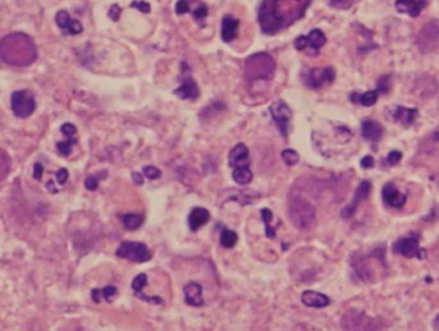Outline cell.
Returning <instances> with one entry per match:
<instances>
[{
  "mask_svg": "<svg viewBox=\"0 0 439 331\" xmlns=\"http://www.w3.org/2000/svg\"><path fill=\"white\" fill-rule=\"evenodd\" d=\"M312 0H263L258 21L265 35H275L304 17Z\"/></svg>",
  "mask_w": 439,
  "mask_h": 331,
  "instance_id": "cell-1",
  "label": "cell"
},
{
  "mask_svg": "<svg viewBox=\"0 0 439 331\" xmlns=\"http://www.w3.org/2000/svg\"><path fill=\"white\" fill-rule=\"evenodd\" d=\"M294 46H295V49H298V50H305V49L308 48L307 36H304V35L298 36V38L295 39V41H294Z\"/></svg>",
  "mask_w": 439,
  "mask_h": 331,
  "instance_id": "cell-41",
  "label": "cell"
},
{
  "mask_svg": "<svg viewBox=\"0 0 439 331\" xmlns=\"http://www.w3.org/2000/svg\"><path fill=\"white\" fill-rule=\"evenodd\" d=\"M287 211H289V218L291 223L299 230L309 228L316 219V210L313 205L300 196H291Z\"/></svg>",
  "mask_w": 439,
  "mask_h": 331,
  "instance_id": "cell-4",
  "label": "cell"
},
{
  "mask_svg": "<svg viewBox=\"0 0 439 331\" xmlns=\"http://www.w3.org/2000/svg\"><path fill=\"white\" fill-rule=\"evenodd\" d=\"M174 94L181 99H196L200 95V89L196 81L190 75H187L182 80L181 87L174 90Z\"/></svg>",
  "mask_w": 439,
  "mask_h": 331,
  "instance_id": "cell-16",
  "label": "cell"
},
{
  "mask_svg": "<svg viewBox=\"0 0 439 331\" xmlns=\"http://www.w3.org/2000/svg\"><path fill=\"white\" fill-rule=\"evenodd\" d=\"M433 138L435 139V141H438V142H439V132H435V133H434Z\"/></svg>",
  "mask_w": 439,
  "mask_h": 331,
  "instance_id": "cell-51",
  "label": "cell"
},
{
  "mask_svg": "<svg viewBox=\"0 0 439 331\" xmlns=\"http://www.w3.org/2000/svg\"><path fill=\"white\" fill-rule=\"evenodd\" d=\"M106 177H107V170L101 172V173L98 174H90V176H88L85 178V183H84L86 190L95 191L98 188V186H99V181H101V179H104Z\"/></svg>",
  "mask_w": 439,
  "mask_h": 331,
  "instance_id": "cell-29",
  "label": "cell"
},
{
  "mask_svg": "<svg viewBox=\"0 0 439 331\" xmlns=\"http://www.w3.org/2000/svg\"><path fill=\"white\" fill-rule=\"evenodd\" d=\"M393 251L397 254H401L405 258H413V256H419L420 246H419V237L410 236V237H401L397 240L396 244L393 246Z\"/></svg>",
  "mask_w": 439,
  "mask_h": 331,
  "instance_id": "cell-10",
  "label": "cell"
},
{
  "mask_svg": "<svg viewBox=\"0 0 439 331\" xmlns=\"http://www.w3.org/2000/svg\"><path fill=\"white\" fill-rule=\"evenodd\" d=\"M56 23L65 35H79L83 32V25L78 20L70 17L66 11H60L56 15Z\"/></svg>",
  "mask_w": 439,
  "mask_h": 331,
  "instance_id": "cell-11",
  "label": "cell"
},
{
  "mask_svg": "<svg viewBox=\"0 0 439 331\" xmlns=\"http://www.w3.org/2000/svg\"><path fill=\"white\" fill-rule=\"evenodd\" d=\"M373 164H375V161H373L372 156H370V155L365 156V157L361 160L362 169H370V168L373 167Z\"/></svg>",
  "mask_w": 439,
  "mask_h": 331,
  "instance_id": "cell-46",
  "label": "cell"
},
{
  "mask_svg": "<svg viewBox=\"0 0 439 331\" xmlns=\"http://www.w3.org/2000/svg\"><path fill=\"white\" fill-rule=\"evenodd\" d=\"M184 300L191 307H202L205 304L202 298V288L196 283H188L183 289Z\"/></svg>",
  "mask_w": 439,
  "mask_h": 331,
  "instance_id": "cell-17",
  "label": "cell"
},
{
  "mask_svg": "<svg viewBox=\"0 0 439 331\" xmlns=\"http://www.w3.org/2000/svg\"><path fill=\"white\" fill-rule=\"evenodd\" d=\"M401 158H402V152H399V151H392V152L388 155L387 162L391 165V167H394V165H397L399 161H401Z\"/></svg>",
  "mask_w": 439,
  "mask_h": 331,
  "instance_id": "cell-40",
  "label": "cell"
},
{
  "mask_svg": "<svg viewBox=\"0 0 439 331\" xmlns=\"http://www.w3.org/2000/svg\"><path fill=\"white\" fill-rule=\"evenodd\" d=\"M417 113L419 111L416 108L397 106L394 107V111L392 113V119L396 123H399V124L407 127V125L412 124L413 121H415V119L417 118Z\"/></svg>",
  "mask_w": 439,
  "mask_h": 331,
  "instance_id": "cell-20",
  "label": "cell"
},
{
  "mask_svg": "<svg viewBox=\"0 0 439 331\" xmlns=\"http://www.w3.org/2000/svg\"><path fill=\"white\" fill-rule=\"evenodd\" d=\"M370 193H371V183L370 182L368 181L361 182V185L357 187L353 200H352V201H350L349 204H348L347 206H345L344 209L342 210L343 218H350V216L353 215L359 202L367 199L368 196H370Z\"/></svg>",
  "mask_w": 439,
  "mask_h": 331,
  "instance_id": "cell-12",
  "label": "cell"
},
{
  "mask_svg": "<svg viewBox=\"0 0 439 331\" xmlns=\"http://www.w3.org/2000/svg\"><path fill=\"white\" fill-rule=\"evenodd\" d=\"M433 327H434V330H439V314L435 317V318H434Z\"/></svg>",
  "mask_w": 439,
  "mask_h": 331,
  "instance_id": "cell-50",
  "label": "cell"
},
{
  "mask_svg": "<svg viewBox=\"0 0 439 331\" xmlns=\"http://www.w3.org/2000/svg\"><path fill=\"white\" fill-rule=\"evenodd\" d=\"M335 70L333 67H316L303 72V81L310 89H318L335 80Z\"/></svg>",
  "mask_w": 439,
  "mask_h": 331,
  "instance_id": "cell-8",
  "label": "cell"
},
{
  "mask_svg": "<svg viewBox=\"0 0 439 331\" xmlns=\"http://www.w3.org/2000/svg\"><path fill=\"white\" fill-rule=\"evenodd\" d=\"M46 187H48V190L50 191V192H53V193H57L58 192V190L57 188H54V182H48V185H46Z\"/></svg>",
  "mask_w": 439,
  "mask_h": 331,
  "instance_id": "cell-49",
  "label": "cell"
},
{
  "mask_svg": "<svg viewBox=\"0 0 439 331\" xmlns=\"http://www.w3.org/2000/svg\"><path fill=\"white\" fill-rule=\"evenodd\" d=\"M135 295H137L139 299L146 300V302L151 303V304H161V303H162V300H161L158 297H147V295H143V294L141 293H135Z\"/></svg>",
  "mask_w": 439,
  "mask_h": 331,
  "instance_id": "cell-44",
  "label": "cell"
},
{
  "mask_svg": "<svg viewBox=\"0 0 439 331\" xmlns=\"http://www.w3.org/2000/svg\"><path fill=\"white\" fill-rule=\"evenodd\" d=\"M120 15H121V9H120V7L119 6H112L111 8H109V12H108V17L111 18V20H114V21H119V18H120Z\"/></svg>",
  "mask_w": 439,
  "mask_h": 331,
  "instance_id": "cell-45",
  "label": "cell"
},
{
  "mask_svg": "<svg viewBox=\"0 0 439 331\" xmlns=\"http://www.w3.org/2000/svg\"><path fill=\"white\" fill-rule=\"evenodd\" d=\"M116 255L135 263H146L152 259V253L147 245L138 241H124L119 246Z\"/></svg>",
  "mask_w": 439,
  "mask_h": 331,
  "instance_id": "cell-5",
  "label": "cell"
},
{
  "mask_svg": "<svg viewBox=\"0 0 439 331\" xmlns=\"http://www.w3.org/2000/svg\"><path fill=\"white\" fill-rule=\"evenodd\" d=\"M121 219H123V223L124 226H125V228L130 231H134L137 230V228L141 227V226L143 225V220H144L143 215H141V214H133V213L124 214Z\"/></svg>",
  "mask_w": 439,
  "mask_h": 331,
  "instance_id": "cell-27",
  "label": "cell"
},
{
  "mask_svg": "<svg viewBox=\"0 0 439 331\" xmlns=\"http://www.w3.org/2000/svg\"><path fill=\"white\" fill-rule=\"evenodd\" d=\"M147 285V276L144 273L138 274L132 283V289L134 293H139V291L143 290L144 286Z\"/></svg>",
  "mask_w": 439,
  "mask_h": 331,
  "instance_id": "cell-35",
  "label": "cell"
},
{
  "mask_svg": "<svg viewBox=\"0 0 439 331\" xmlns=\"http://www.w3.org/2000/svg\"><path fill=\"white\" fill-rule=\"evenodd\" d=\"M382 200H384V202L388 206L399 209V207H402L405 205L406 200H407V196L405 193L399 192L394 187L393 183H387L382 187Z\"/></svg>",
  "mask_w": 439,
  "mask_h": 331,
  "instance_id": "cell-15",
  "label": "cell"
},
{
  "mask_svg": "<svg viewBox=\"0 0 439 331\" xmlns=\"http://www.w3.org/2000/svg\"><path fill=\"white\" fill-rule=\"evenodd\" d=\"M238 26H240V22L237 18L232 17V16H226L223 18V22H222V39H223V41L231 43L235 40L237 36Z\"/></svg>",
  "mask_w": 439,
  "mask_h": 331,
  "instance_id": "cell-22",
  "label": "cell"
},
{
  "mask_svg": "<svg viewBox=\"0 0 439 331\" xmlns=\"http://www.w3.org/2000/svg\"><path fill=\"white\" fill-rule=\"evenodd\" d=\"M250 155L246 144L238 143L230 151L228 155V165L233 169L240 167H249Z\"/></svg>",
  "mask_w": 439,
  "mask_h": 331,
  "instance_id": "cell-13",
  "label": "cell"
},
{
  "mask_svg": "<svg viewBox=\"0 0 439 331\" xmlns=\"http://www.w3.org/2000/svg\"><path fill=\"white\" fill-rule=\"evenodd\" d=\"M361 129L362 137L371 142H379L384 136V128L377 121L365 120L362 123Z\"/></svg>",
  "mask_w": 439,
  "mask_h": 331,
  "instance_id": "cell-19",
  "label": "cell"
},
{
  "mask_svg": "<svg viewBox=\"0 0 439 331\" xmlns=\"http://www.w3.org/2000/svg\"><path fill=\"white\" fill-rule=\"evenodd\" d=\"M232 178L237 185L246 186L249 185L250 182L253 181V172L250 170L249 167L236 168V169L233 170Z\"/></svg>",
  "mask_w": 439,
  "mask_h": 331,
  "instance_id": "cell-26",
  "label": "cell"
},
{
  "mask_svg": "<svg viewBox=\"0 0 439 331\" xmlns=\"http://www.w3.org/2000/svg\"><path fill=\"white\" fill-rule=\"evenodd\" d=\"M428 6V0H397L396 9L402 13L408 15L410 17H417Z\"/></svg>",
  "mask_w": 439,
  "mask_h": 331,
  "instance_id": "cell-14",
  "label": "cell"
},
{
  "mask_svg": "<svg viewBox=\"0 0 439 331\" xmlns=\"http://www.w3.org/2000/svg\"><path fill=\"white\" fill-rule=\"evenodd\" d=\"M269 113L272 115L273 121L276 123V127L279 128L280 133L284 137H287L289 123H290L291 116H293L290 107L287 106L284 101H277L270 104Z\"/></svg>",
  "mask_w": 439,
  "mask_h": 331,
  "instance_id": "cell-9",
  "label": "cell"
},
{
  "mask_svg": "<svg viewBox=\"0 0 439 331\" xmlns=\"http://www.w3.org/2000/svg\"><path fill=\"white\" fill-rule=\"evenodd\" d=\"M43 172H44L43 165H41L40 162H36V164L34 165V178L36 179V181H40L41 177H43Z\"/></svg>",
  "mask_w": 439,
  "mask_h": 331,
  "instance_id": "cell-47",
  "label": "cell"
},
{
  "mask_svg": "<svg viewBox=\"0 0 439 331\" xmlns=\"http://www.w3.org/2000/svg\"><path fill=\"white\" fill-rule=\"evenodd\" d=\"M130 7L138 9V11L142 12V13H149V11H151V6H149L147 2H144V0H134V2L130 4Z\"/></svg>",
  "mask_w": 439,
  "mask_h": 331,
  "instance_id": "cell-39",
  "label": "cell"
},
{
  "mask_svg": "<svg viewBox=\"0 0 439 331\" xmlns=\"http://www.w3.org/2000/svg\"><path fill=\"white\" fill-rule=\"evenodd\" d=\"M143 174L146 178L151 179V181H155L161 177V170L158 168L152 167V165H147L143 168Z\"/></svg>",
  "mask_w": 439,
  "mask_h": 331,
  "instance_id": "cell-36",
  "label": "cell"
},
{
  "mask_svg": "<svg viewBox=\"0 0 439 331\" xmlns=\"http://www.w3.org/2000/svg\"><path fill=\"white\" fill-rule=\"evenodd\" d=\"M76 142H78V138H76V137H74V138H69L67 141H65V142H58L57 150L60 151L61 155L69 156L70 152H71V150H72V147L76 144Z\"/></svg>",
  "mask_w": 439,
  "mask_h": 331,
  "instance_id": "cell-32",
  "label": "cell"
},
{
  "mask_svg": "<svg viewBox=\"0 0 439 331\" xmlns=\"http://www.w3.org/2000/svg\"><path fill=\"white\" fill-rule=\"evenodd\" d=\"M276 62L270 54L265 52H259L250 56L245 61V76L247 80H269L275 74Z\"/></svg>",
  "mask_w": 439,
  "mask_h": 331,
  "instance_id": "cell-3",
  "label": "cell"
},
{
  "mask_svg": "<svg viewBox=\"0 0 439 331\" xmlns=\"http://www.w3.org/2000/svg\"><path fill=\"white\" fill-rule=\"evenodd\" d=\"M12 111L17 118L26 119L31 116L36 107L35 97L32 92L27 89L16 90L11 95Z\"/></svg>",
  "mask_w": 439,
  "mask_h": 331,
  "instance_id": "cell-6",
  "label": "cell"
},
{
  "mask_svg": "<svg viewBox=\"0 0 439 331\" xmlns=\"http://www.w3.org/2000/svg\"><path fill=\"white\" fill-rule=\"evenodd\" d=\"M377 98H379V92L377 90H368V92L362 93V94L357 92L350 94V101L365 107L373 106L377 102Z\"/></svg>",
  "mask_w": 439,
  "mask_h": 331,
  "instance_id": "cell-23",
  "label": "cell"
},
{
  "mask_svg": "<svg viewBox=\"0 0 439 331\" xmlns=\"http://www.w3.org/2000/svg\"><path fill=\"white\" fill-rule=\"evenodd\" d=\"M175 12H177V15L179 16L191 12L190 0H178L177 4H175Z\"/></svg>",
  "mask_w": 439,
  "mask_h": 331,
  "instance_id": "cell-37",
  "label": "cell"
},
{
  "mask_svg": "<svg viewBox=\"0 0 439 331\" xmlns=\"http://www.w3.org/2000/svg\"><path fill=\"white\" fill-rule=\"evenodd\" d=\"M56 179H57V182L61 186H64L67 182V179H69V170L65 169V168L58 170L57 173H56Z\"/></svg>",
  "mask_w": 439,
  "mask_h": 331,
  "instance_id": "cell-42",
  "label": "cell"
},
{
  "mask_svg": "<svg viewBox=\"0 0 439 331\" xmlns=\"http://www.w3.org/2000/svg\"><path fill=\"white\" fill-rule=\"evenodd\" d=\"M0 57L11 66H30L37 58L36 45L29 35L23 32L9 34L0 43Z\"/></svg>",
  "mask_w": 439,
  "mask_h": 331,
  "instance_id": "cell-2",
  "label": "cell"
},
{
  "mask_svg": "<svg viewBox=\"0 0 439 331\" xmlns=\"http://www.w3.org/2000/svg\"><path fill=\"white\" fill-rule=\"evenodd\" d=\"M132 179H133V182H134V185H138V186L143 185V176L139 173H137V172H134V173L132 174Z\"/></svg>",
  "mask_w": 439,
  "mask_h": 331,
  "instance_id": "cell-48",
  "label": "cell"
},
{
  "mask_svg": "<svg viewBox=\"0 0 439 331\" xmlns=\"http://www.w3.org/2000/svg\"><path fill=\"white\" fill-rule=\"evenodd\" d=\"M302 302L303 304L310 307V308H324L331 303L327 295L313 290H305L302 294Z\"/></svg>",
  "mask_w": 439,
  "mask_h": 331,
  "instance_id": "cell-18",
  "label": "cell"
},
{
  "mask_svg": "<svg viewBox=\"0 0 439 331\" xmlns=\"http://www.w3.org/2000/svg\"><path fill=\"white\" fill-rule=\"evenodd\" d=\"M260 214H261V219H263V222H264L265 225V235H267L268 239H275L276 232L275 230L270 227V220H272L273 218L272 211H270L269 209H263V210L260 211Z\"/></svg>",
  "mask_w": 439,
  "mask_h": 331,
  "instance_id": "cell-30",
  "label": "cell"
},
{
  "mask_svg": "<svg viewBox=\"0 0 439 331\" xmlns=\"http://www.w3.org/2000/svg\"><path fill=\"white\" fill-rule=\"evenodd\" d=\"M391 76L389 75H384L381 76V78L377 80V84H376V90L379 93H388L389 90H391Z\"/></svg>",
  "mask_w": 439,
  "mask_h": 331,
  "instance_id": "cell-33",
  "label": "cell"
},
{
  "mask_svg": "<svg viewBox=\"0 0 439 331\" xmlns=\"http://www.w3.org/2000/svg\"><path fill=\"white\" fill-rule=\"evenodd\" d=\"M308 39V46L313 50L318 52L319 49L326 44V35L323 34V31H321L319 29H314L307 35Z\"/></svg>",
  "mask_w": 439,
  "mask_h": 331,
  "instance_id": "cell-25",
  "label": "cell"
},
{
  "mask_svg": "<svg viewBox=\"0 0 439 331\" xmlns=\"http://www.w3.org/2000/svg\"><path fill=\"white\" fill-rule=\"evenodd\" d=\"M192 15H193V17H195L196 21H198V22H202V21H204L205 18L207 17V15H209V12H207V7L202 3H198V6L196 7L195 9H193Z\"/></svg>",
  "mask_w": 439,
  "mask_h": 331,
  "instance_id": "cell-34",
  "label": "cell"
},
{
  "mask_svg": "<svg viewBox=\"0 0 439 331\" xmlns=\"http://www.w3.org/2000/svg\"><path fill=\"white\" fill-rule=\"evenodd\" d=\"M61 132L64 133L67 138H72V137H76L78 134V128L75 127L71 123H65L62 127H61Z\"/></svg>",
  "mask_w": 439,
  "mask_h": 331,
  "instance_id": "cell-38",
  "label": "cell"
},
{
  "mask_svg": "<svg viewBox=\"0 0 439 331\" xmlns=\"http://www.w3.org/2000/svg\"><path fill=\"white\" fill-rule=\"evenodd\" d=\"M238 241V236L235 231L224 230L221 234V245L223 248L232 249Z\"/></svg>",
  "mask_w": 439,
  "mask_h": 331,
  "instance_id": "cell-28",
  "label": "cell"
},
{
  "mask_svg": "<svg viewBox=\"0 0 439 331\" xmlns=\"http://www.w3.org/2000/svg\"><path fill=\"white\" fill-rule=\"evenodd\" d=\"M281 157L284 160V162L289 167H294L299 162V153L295 150H291V148H287L281 152Z\"/></svg>",
  "mask_w": 439,
  "mask_h": 331,
  "instance_id": "cell-31",
  "label": "cell"
},
{
  "mask_svg": "<svg viewBox=\"0 0 439 331\" xmlns=\"http://www.w3.org/2000/svg\"><path fill=\"white\" fill-rule=\"evenodd\" d=\"M416 45L421 53H430L435 50L439 45V22L430 21L425 25L419 32L416 39Z\"/></svg>",
  "mask_w": 439,
  "mask_h": 331,
  "instance_id": "cell-7",
  "label": "cell"
},
{
  "mask_svg": "<svg viewBox=\"0 0 439 331\" xmlns=\"http://www.w3.org/2000/svg\"><path fill=\"white\" fill-rule=\"evenodd\" d=\"M210 220V211L205 207L197 206L193 207L192 211L190 213L188 216V225L192 231H197L202 227V226L206 225Z\"/></svg>",
  "mask_w": 439,
  "mask_h": 331,
  "instance_id": "cell-21",
  "label": "cell"
},
{
  "mask_svg": "<svg viewBox=\"0 0 439 331\" xmlns=\"http://www.w3.org/2000/svg\"><path fill=\"white\" fill-rule=\"evenodd\" d=\"M352 2L350 0H330V6L334 8H349Z\"/></svg>",
  "mask_w": 439,
  "mask_h": 331,
  "instance_id": "cell-43",
  "label": "cell"
},
{
  "mask_svg": "<svg viewBox=\"0 0 439 331\" xmlns=\"http://www.w3.org/2000/svg\"><path fill=\"white\" fill-rule=\"evenodd\" d=\"M116 295H118V289L111 285L106 286L103 289H93L92 290V300L94 303L101 302V298L106 300V302L111 303L112 300L115 299Z\"/></svg>",
  "mask_w": 439,
  "mask_h": 331,
  "instance_id": "cell-24",
  "label": "cell"
}]
</instances>
